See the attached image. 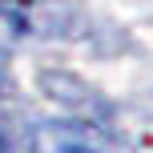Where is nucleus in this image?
<instances>
[{
  "label": "nucleus",
  "instance_id": "1",
  "mask_svg": "<svg viewBox=\"0 0 153 153\" xmlns=\"http://www.w3.org/2000/svg\"><path fill=\"white\" fill-rule=\"evenodd\" d=\"M32 153H129L121 137L89 121H45L32 133Z\"/></svg>",
  "mask_w": 153,
  "mask_h": 153
},
{
  "label": "nucleus",
  "instance_id": "2",
  "mask_svg": "<svg viewBox=\"0 0 153 153\" xmlns=\"http://www.w3.org/2000/svg\"><path fill=\"white\" fill-rule=\"evenodd\" d=\"M0 153H4V145H0Z\"/></svg>",
  "mask_w": 153,
  "mask_h": 153
}]
</instances>
